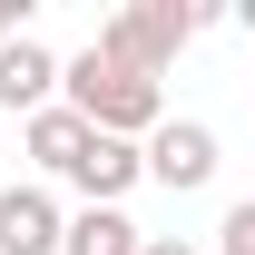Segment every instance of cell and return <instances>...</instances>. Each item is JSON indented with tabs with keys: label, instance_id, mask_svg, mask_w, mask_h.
<instances>
[{
	"label": "cell",
	"instance_id": "1",
	"mask_svg": "<svg viewBox=\"0 0 255 255\" xmlns=\"http://www.w3.org/2000/svg\"><path fill=\"white\" fill-rule=\"evenodd\" d=\"M59 108H79V118L98 128V137H157L167 128V89L147 79V69H128V59H108V49H79V59H59Z\"/></svg>",
	"mask_w": 255,
	"mask_h": 255
},
{
	"label": "cell",
	"instance_id": "2",
	"mask_svg": "<svg viewBox=\"0 0 255 255\" xmlns=\"http://www.w3.org/2000/svg\"><path fill=\"white\" fill-rule=\"evenodd\" d=\"M196 39V0H128L118 20H98V49L128 69H147V79H167V59Z\"/></svg>",
	"mask_w": 255,
	"mask_h": 255
},
{
	"label": "cell",
	"instance_id": "3",
	"mask_svg": "<svg viewBox=\"0 0 255 255\" xmlns=\"http://www.w3.org/2000/svg\"><path fill=\"white\" fill-rule=\"evenodd\" d=\"M147 177H157L167 196H196L206 177H216V128L206 118H167L157 137H147Z\"/></svg>",
	"mask_w": 255,
	"mask_h": 255
},
{
	"label": "cell",
	"instance_id": "4",
	"mask_svg": "<svg viewBox=\"0 0 255 255\" xmlns=\"http://www.w3.org/2000/svg\"><path fill=\"white\" fill-rule=\"evenodd\" d=\"M69 216L49 187H0V255H59Z\"/></svg>",
	"mask_w": 255,
	"mask_h": 255
},
{
	"label": "cell",
	"instance_id": "5",
	"mask_svg": "<svg viewBox=\"0 0 255 255\" xmlns=\"http://www.w3.org/2000/svg\"><path fill=\"white\" fill-rule=\"evenodd\" d=\"M0 108H10V118H39V108H59V49H39V39H10V49H0Z\"/></svg>",
	"mask_w": 255,
	"mask_h": 255
},
{
	"label": "cell",
	"instance_id": "6",
	"mask_svg": "<svg viewBox=\"0 0 255 255\" xmlns=\"http://www.w3.org/2000/svg\"><path fill=\"white\" fill-rule=\"evenodd\" d=\"M89 137H98V128L79 118V108H39V118L20 128V147H30V167H39V177H79Z\"/></svg>",
	"mask_w": 255,
	"mask_h": 255
},
{
	"label": "cell",
	"instance_id": "7",
	"mask_svg": "<svg viewBox=\"0 0 255 255\" xmlns=\"http://www.w3.org/2000/svg\"><path fill=\"white\" fill-rule=\"evenodd\" d=\"M137 177H147V147H137V137H89V157H79V177H69V187L89 196V206H118Z\"/></svg>",
	"mask_w": 255,
	"mask_h": 255
},
{
	"label": "cell",
	"instance_id": "8",
	"mask_svg": "<svg viewBox=\"0 0 255 255\" xmlns=\"http://www.w3.org/2000/svg\"><path fill=\"white\" fill-rule=\"evenodd\" d=\"M137 246H147V226L128 206H79L69 236H59V255H137Z\"/></svg>",
	"mask_w": 255,
	"mask_h": 255
},
{
	"label": "cell",
	"instance_id": "9",
	"mask_svg": "<svg viewBox=\"0 0 255 255\" xmlns=\"http://www.w3.org/2000/svg\"><path fill=\"white\" fill-rule=\"evenodd\" d=\"M216 255H255V196H236V206H226V226H216Z\"/></svg>",
	"mask_w": 255,
	"mask_h": 255
},
{
	"label": "cell",
	"instance_id": "10",
	"mask_svg": "<svg viewBox=\"0 0 255 255\" xmlns=\"http://www.w3.org/2000/svg\"><path fill=\"white\" fill-rule=\"evenodd\" d=\"M10 39H30V0H0V49Z\"/></svg>",
	"mask_w": 255,
	"mask_h": 255
},
{
	"label": "cell",
	"instance_id": "11",
	"mask_svg": "<svg viewBox=\"0 0 255 255\" xmlns=\"http://www.w3.org/2000/svg\"><path fill=\"white\" fill-rule=\"evenodd\" d=\"M137 255H196V246H187V236H147Z\"/></svg>",
	"mask_w": 255,
	"mask_h": 255
},
{
	"label": "cell",
	"instance_id": "12",
	"mask_svg": "<svg viewBox=\"0 0 255 255\" xmlns=\"http://www.w3.org/2000/svg\"><path fill=\"white\" fill-rule=\"evenodd\" d=\"M246 39H255V0H246Z\"/></svg>",
	"mask_w": 255,
	"mask_h": 255
}]
</instances>
